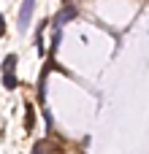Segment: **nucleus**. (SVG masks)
<instances>
[{
  "label": "nucleus",
  "mask_w": 149,
  "mask_h": 154,
  "mask_svg": "<svg viewBox=\"0 0 149 154\" xmlns=\"http://www.w3.org/2000/svg\"><path fill=\"white\" fill-rule=\"evenodd\" d=\"M68 19H76V8H62V11L54 16V22H52V24H54V30H62V24H65Z\"/></svg>",
  "instance_id": "3"
},
{
  "label": "nucleus",
  "mask_w": 149,
  "mask_h": 154,
  "mask_svg": "<svg viewBox=\"0 0 149 154\" xmlns=\"http://www.w3.org/2000/svg\"><path fill=\"white\" fill-rule=\"evenodd\" d=\"M33 154H52L49 152V141H38V143L33 146Z\"/></svg>",
  "instance_id": "5"
},
{
  "label": "nucleus",
  "mask_w": 149,
  "mask_h": 154,
  "mask_svg": "<svg viewBox=\"0 0 149 154\" xmlns=\"http://www.w3.org/2000/svg\"><path fill=\"white\" fill-rule=\"evenodd\" d=\"M16 62H19L16 54H5L3 60V87L5 89H16Z\"/></svg>",
  "instance_id": "1"
},
{
  "label": "nucleus",
  "mask_w": 149,
  "mask_h": 154,
  "mask_svg": "<svg viewBox=\"0 0 149 154\" xmlns=\"http://www.w3.org/2000/svg\"><path fill=\"white\" fill-rule=\"evenodd\" d=\"M33 8H35V0H22V8H19V30H22V32L30 27V19H33Z\"/></svg>",
  "instance_id": "2"
},
{
  "label": "nucleus",
  "mask_w": 149,
  "mask_h": 154,
  "mask_svg": "<svg viewBox=\"0 0 149 154\" xmlns=\"http://www.w3.org/2000/svg\"><path fill=\"white\" fill-rule=\"evenodd\" d=\"M24 108H27V114H24V130H27V133H33V125H35V114H33V103H27Z\"/></svg>",
  "instance_id": "4"
}]
</instances>
